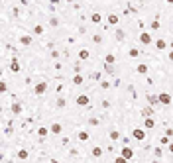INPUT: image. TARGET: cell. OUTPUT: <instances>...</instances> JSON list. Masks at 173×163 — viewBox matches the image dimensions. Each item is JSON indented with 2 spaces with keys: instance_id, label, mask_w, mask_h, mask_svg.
<instances>
[{
  "instance_id": "obj_37",
  "label": "cell",
  "mask_w": 173,
  "mask_h": 163,
  "mask_svg": "<svg viewBox=\"0 0 173 163\" xmlns=\"http://www.w3.org/2000/svg\"><path fill=\"white\" fill-rule=\"evenodd\" d=\"M67 2H75V0H67Z\"/></svg>"
},
{
  "instance_id": "obj_31",
  "label": "cell",
  "mask_w": 173,
  "mask_h": 163,
  "mask_svg": "<svg viewBox=\"0 0 173 163\" xmlns=\"http://www.w3.org/2000/svg\"><path fill=\"white\" fill-rule=\"evenodd\" d=\"M114 163H128V161H126L122 155H120V157H116V159H114Z\"/></svg>"
},
{
  "instance_id": "obj_4",
  "label": "cell",
  "mask_w": 173,
  "mask_h": 163,
  "mask_svg": "<svg viewBox=\"0 0 173 163\" xmlns=\"http://www.w3.org/2000/svg\"><path fill=\"white\" fill-rule=\"evenodd\" d=\"M138 39H140V43H144V45H150V43H152V35H150L147 32H142Z\"/></svg>"
},
{
  "instance_id": "obj_34",
  "label": "cell",
  "mask_w": 173,
  "mask_h": 163,
  "mask_svg": "<svg viewBox=\"0 0 173 163\" xmlns=\"http://www.w3.org/2000/svg\"><path fill=\"white\" fill-rule=\"evenodd\" d=\"M49 24H51V26H57V24H59V22H57V18H51V20H49Z\"/></svg>"
},
{
  "instance_id": "obj_22",
  "label": "cell",
  "mask_w": 173,
  "mask_h": 163,
  "mask_svg": "<svg viewBox=\"0 0 173 163\" xmlns=\"http://www.w3.org/2000/svg\"><path fill=\"white\" fill-rule=\"evenodd\" d=\"M147 100H150V104H152V106L157 104V96H155V94H150V96H147Z\"/></svg>"
},
{
  "instance_id": "obj_10",
  "label": "cell",
  "mask_w": 173,
  "mask_h": 163,
  "mask_svg": "<svg viewBox=\"0 0 173 163\" xmlns=\"http://www.w3.org/2000/svg\"><path fill=\"white\" fill-rule=\"evenodd\" d=\"M49 132L57 136V134H61V132H63V128H61V124H57V122H55V124H51V128H49Z\"/></svg>"
},
{
  "instance_id": "obj_20",
  "label": "cell",
  "mask_w": 173,
  "mask_h": 163,
  "mask_svg": "<svg viewBox=\"0 0 173 163\" xmlns=\"http://www.w3.org/2000/svg\"><path fill=\"white\" fill-rule=\"evenodd\" d=\"M4 92H8V85L0 79V94H4Z\"/></svg>"
},
{
  "instance_id": "obj_15",
  "label": "cell",
  "mask_w": 173,
  "mask_h": 163,
  "mask_svg": "<svg viewBox=\"0 0 173 163\" xmlns=\"http://www.w3.org/2000/svg\"><path fill=\"white\" fill-rule=\"evenodd\" d=\"M91 155L93 157H102V150H100V147H93V150H91Z\"/></svg>"
},
{
  "instance_id": "obj_26",
  "label": "cell",
  "mask_w": 173,
  "mask_h": 163,
  "mask_svg": "<svg viewBox=\"0 0 173 163\" xmlns=\"http://www.w3.org/2000/svg\"><path fill=\"white\" fill-rule=\"evenodd\" d=\"M118 137H120V134H118L116 130H112V132H110V140H112V142H116Z\"/></svg>"
},
{
  "instance_id": "obj_19",
  "label": "cell",
  "mask_w": 173,
  "mask_h": 163,
  "mask_svg": "<svg viewBox=\"0 0 173 163\" xmlns=\"http://www.w3.org/2000/svg\"><path fill=\"white\" fill-rule=\"evenodd\" d=\"M79 142H86V140H89V132H79Z\"/></svg>"
},
{
  "instance_id": "obj_24",
  "label": "cell",
  "mask_w": 173,
  "mask_h": 163,
  "mask_svg": "<svg viewBox=\"0 0 173 163\" xmlns=\"http://www.w3.org/2000/svg\"><path fill=\"white\" fill-rule=\"evenodd\" d=\"M73 83H75V85H83V77H81V75H75Z\"/></svg>"
},
{
  "instance_id": "obj_23",
  "label": "cell",
  "mask_w": 173,
  "mask_h": 163,
  "mask_svg": "<svg viewBox=\"0 0 173 163\" xmlns=\"http://www.w3.org/2000/svg\"><path fill=\"white\" fill-rule=\"evenodd\" d=\"M104 71H106L108 75H112V73H114V65H110V63H106V65H104Z\"/></svg>"
},
{
  "instance_id": "obj_25",
  "label": "cell",
  "mask_w": 173,
  "mask_h": 163,
  "mask_svg": "<svg viewBox=\"0 0 173 163\" xmlns=\"http://www.w3.org/2000/svg\"><path fill=\"white\" fill-rule=\"evenodd\" d=\"M114 61H116V57H114L112 53H108V55H106V63H110V65H114Z\"/></svg>"
},
{
  "instance_id": "obj_28",
  "label": "cell",
  "mask_w": 173,
  "mask_h": 163,
  "mask_svg": "<svg viewBox=\"0 0 173 163\" xmlns=\"http://www.w3.org/2000/svg\"><path fill=\"white\" fill-rule=\"evenodd\" d=\"M128 55H130V57H138V55H140V51H138V49H130V53H128Z\"/></svg>"
},
{
  "instance_id": "obj_29",
  "label": "cell",
  "mask_w": 173,
  "mask_h": 163,
  "mask_svg": "<svg viewBox=\"0 0 173 163\" xmlns=\"http://www.w3.org/2000/svg\"><path fill=\"white\" fill-rule=\"evenodd\" d=\"M65 104H67V100H63V98H59V100H57V108H63Z\"/></svg>"
},
{
  "instance_id": "obj_12",
  "label": "cell",
  "mask_w": 173,
  "mask_h": 163,
  "mask_svg": "<svg viewBox=\"0 0 173 163\" xmlns=\"http://www.w3.org/2000/svg\"><path fill=\"white\" fill-rule=\"evenodd\" d=\"M108 24H110V26H116V24H118V16H116V14H108Z\"/></svg>"
},
{
  "instance_id": "obj_30",
  "label": "cell",
  "mask_w": 173,
  "mask_h": 163,
  "mask_svg": "<svg viewBox=\"0 0 173 163\" xmlns=\"http://www.w3.org/2000/svg\"><path fill=\"white\" fill-rule=\"evenodd\" d=\"M33 32L38 33V35H40V33H43V26H35V28H33Z\"/></svg>"
},
{
  "instance_id": "obj_33",
  "label": "cell",
  "mask_w": 173,
  "mask_h": 163,
  "mask_svg": "<svg viewBox=\"0 0 173 163\" xmlns=\"http://www.w3.org/2000/svg\"><path fill=\"white\" fill-rule=\"evenodd\" d=\"M89 124H91V126H96V124H99V120H96V118H91V120H89Z\"/></svg>"
},
{
  "instance_id": "obj_32",
  "label": "cell",
  "mask_w": 173,
  "mask_h": 163,
  "mask_svg": "<svg viewBox=\"0 0 173 163\" xmlns=\"http://www.w3.org/2000/svg\"><path fill=\"white\" fill-rule=\"evenodd\" d=\"M116 39H118V41H120V39H124V32H120V30H118V32H116Z\"/></svg>"
},
{
  "instance_id": "obj_18",
  "label": "cell",
  "mask_w": 173,
  "mask_h": 163,
  "mask_svg": "<svg viewBox=\"0 0 173 163\" xmlns=\"http://www.w3.org/2000/svg\"><path fill=\"white\" fill-rule=\"evenodd\" d=\"M152 114H153V108H152V106H147V108L142 110V116H144V118H146V116H152Z\"/></svg>"
},
{
  "instance_id": "obj_9",
  "label": "cell",
  "mask_w": 173,
  "mask_h": 163,
  "mask_svg": "<svg viewBox=\"0 0 173 163\" xmlns=\"http://www.w3.org/2000/svg\"><path fill=\"white\" fill-rule=\"evenodd\" d=\"M12 114H16V116L22 114V104L20 102H12Z\"/></svg>"
},
{
  "instance_id": "obj_14",
  "label": "cell",
  "mask_w": 173,
  "mask_h": 163,
  "mask_svg": "<svg viewBox=\"0 0 173 163\" xmlns=\"http://www.w3.org/2000/svg\"><path fill=\"white\" fill-rule=\"evenodd\" d=\"M91 57V53H89V49H81L79 53V59H83V61H86V59Z\"/></svg>"
},
{
  "instance_id": "obj_6",
  "label": "cell",
  "mask_w": 173,
  "mask_h": 163,
  "mask_svg": "<svg viewBox=\"0 0 173 163\" xmlns=\"http://www.w3.org/2000/svg\"><path fill=\"white\" fill-rule=\"evenodd\" d=\"M89 102H91V98L86 96V94H79L77 96V104L79 106H89Z\"/></svg>"
},
{
  "instance_id": "obj_11",
  "label": "cell",
  "mask_w": 173,
  "mask_h": 163,
  "mask_svg": "<svg viewBox=\"0 0 173 163\" xmlns=\"http://www.w3.org/2000/svg\"><path fill=\"white\" fill-rule=\"evenodd\" d=\"M32 41H33L32 35H22V38H20V43H22V45H32Z\"/></svg>"
},
{
  "instance_id": "obj_13",
  "label": "cell",
  "mask_w": 173,
  "mask_h": 163,
  "mask_svg": "<svg viewBox=\"0 0 173 163\" xmlns=\"http://www.w3.org/2000/svg\"><path fill=\"white\" fill-rule=\"evenodd\" d=\"M136 71L140 73V75H146V73H147V65H146V63H140V65L136 67Z\"/></svg>"
},
{
  "instance_id": "obj_5",
  "label": "cell",
  "mask_w": 173,
  "mask_h": 163,
  "mask_svg": "<svg viewBox=\"0 0 173 163\" xmlns=\"http://www.w3.org/2000/svg\"><path fill=\"white\" fill-rule=\"evenodd\" d=\"M45 91H47V83H38V85L33 86V92H35V94H43Z\"/></svg>"
},
{
  "instance_id": "obj_17",
  "label": "cell",
  "mask_w": 173,
  "mask_h": 163,
  "mask_svg": "<svg viewBox=\"0 0 173 163\" xmlns=\"http://www.w3.org/2000/svg\"><path fill=\"white\" fill-rule=\"evenodd\" d=\"M155 47H157V49H165V47H167L165 39H157V41H155Z\"/></svg>"
},
{
  "instance_id": "obj_27",
  "label": "cell",
  "mask_w": 173,
  "mask_h": 163,
  "mask_svg": "<svg viewBox=\"0 0 173 163\" xmlns=\"http://www.w3.org/2000/svg\"><path fill=\"white\" fill-rule=\"evenodd\" d=\"M18 157H20V159H28V151L26 150H20V151H18Z\"/></svg>"
},
{
  "instance_id": "obj_36",
  "label": "cell",
  "mask_w": 173,
  "mask_h": 163,
  "mask_svg": "<svg viewBox=\"0 0 173 163\" xmlns=\"http://www.w3.org/2000/svg\"><path fill=\"white\" fill-rule=\"evenodd\" d=\"M152 30H160V22H153V24H152Z\"/></svg>"
},
{
  "instance_id": "obj_2",
  "label": "cell",
  "mask_w": 173,
  "mask_h": 163,
  "mask_svg": "<svg viewBox=\"0 0 173 163\" xmlns=\"http://www.w3.org/2000/svg\"><path fill=\"white\" fill-rule=\"evenodd\" d=\"M122 157H124L126 161H130V159L134 157V150L130 147V145H126V147H122Z\"/></svg>"
},
{
  "instance_id": "obj_3",
  "label": "cell",
  "mask_w": 173,
  "mask_h": 163,
  "mask_svg": "<svg viewBox=\"0 0 173 163\" xmlns=\"http://www.w3.org/2000/svg\"><path fill=\"white\" fill-rule=\"evenodd\" d=\"M132 136H134V140H138V142H142V140L146 137V132H144V128H136V130L132 132Z\"/></svg>"
},
{
  "instance_id": "obj_7",
  "label": "cell",
  "mask_w": 173,
  "mask_h": 163,
  "mask_svg": "<svg viewBox=\"0 0 173 163\" xmlns=\"http://www.w3.org/2000/svg\"><path fill=\"white\" fill-rule=\"evenodd\" d=\"M10 71H12V73H20V61H18V57H12V63H10Z\"/></svg>"
},
{
  "instance_id": "obj_16",
  "label": "cell",
  "mask_w": 173,
  "mask_h": 163,
  "mask_svg": "<svg viewBox=\"0 0 173 163\" xmlns=\"http://www.w3.org/2000/svg\"><path fill=\"white\" fill-rule=\"evenodd\" d=\"M47 134H49V130H47V128H43V126H41V128H38V136H40V137H45Z\"/></svg>"
},
{
  "instance_id": "obj_38",
  "label": "cell",
  "mask_w": 173,
  "mask_h": 163,
  "mask_svg": "<svg viewBox=\"0 0 173 163\" xmlns=\"http://www.w3.org/2000/svg\"><path fill=\"white\" fill-rule=\"evenodd\" d=\"M0 126H2V124H0Z\"/></svg>"
},
{
  "instance_id": "obj_1",
  "label": "cell",
  "mask_w": 173,
  "mask_h": 163,
  "mask_svg": "<svg viewBox=\"0 0 173 163\" xmlns=\"http://www.w3.org/2000/svg\"><path fill=\"white\" fill-rule=\"evenodd\" d=\"M169 102H171V94H169V92H160V94H157V104L167 106Z\"/></svg>"
},
{
  "instance_id": "obj_8",
  "label": "cell",
  "mask_w": 173,
  "mask_h": 163,
  "mask_svg": "<svg viewBox=\"0 0 173 163\" xmlns=\"http://www.w3.org/2000/svg\"><path fill=\"white\" fill-rule=\"evenodd\" d=\"M153 126H155V120H153L152 116H146V120H144V128H146V130H152Z\"/></svg>"
},
{
  "instance_id": "obj_21",
  "label": "cell",
  "mask_w": 173,
  "mask_h": 163,
  "mask_svg": "<svg viewBox=\"0 0 173 163\" xmlns=\"http://www.w3.org/2000/svg\"><path fill=\"white\" fill-rule=\"evenodd\" d=\"M91 20H93L94 24H99L100 20H102V16H100V14H99V12H94V14H93V16H91Z\"/></svg>"
},
{
  "instance_id": "obj_35",
  "label": "cell",
  "mask_w": 173,
  "mask_h": 163,
  "mask_svg": "<svg viewBox=\"0 0 173 163\" xmlns=\"http://www.w3.org/2000/svg\"><path fill=\"white\" fill-rule=\"evenodd\" d=\"M100 86H102V89H108V86H110V83H108V81H102V83H100Z\"/></svg>"
}]
</instances>
